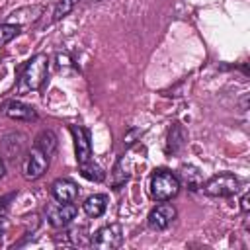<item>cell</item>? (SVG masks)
<instances>
[{
	"instance_id": "23",
	"label": "cell",
	"mask_w": 250,
	"mask_h": 250,
	"mask_svg": "<svg viewBox=\"0 0 250 250\" xmlns=\"http://www.w3.org/2000/svg\"><path fill=\"white\" fill-rule=\"evenodd\" d=\"M6 227H8V223H6V219H4V217H0V236L4 234V230H6Z\"/></svg>"
},
{
	"instance_id": "14",
	"label": "cell",
	"mask_w": 250,
	"mask_h": 250,
	"mask_svg": "<svg viewBox=\"0 0 250 250\" xmlns=\"http://www.w3.org/2000/svg\"><path fill=\"white\" fill-rule=\"evenodd\" d=\"M57 145H59V141H57V135L51 131V129H45V131H41L37 137H35V141H33V146H37L39 150H43L49 158L57 152Z\"/></svg>"
},
{
	"instance_id": "21",
	"label": "cell",
	"mask_w": 250,
	"mask_h": 250,
	"mask_svg": "<svg viewBox=\"0 0 250 250\" xmlns=\"http://www.w3.org/2000/svg\"><path fill=\"white\" fill-rule=\"evenodd\" d=\"M57 62H59V66H62V64L66 66V64H70V59H68V55H61L59 53L57 55Z\"/></svg>"
},
{
	"instance_id": "16",
	"label": "cell",
	"mask_w": 250,
	"mask_h": 250,
	"mask_svg": "<svg viewBox=\"0 0 250 250\" xmlns=\"http://www.w3.org/2000/svg\"><path fill=\"white\" fill-rule=\"evenodd\" d=\"M78 168H80V174H82L86 180H90V182H102V180L105 178V172L102 170L100 164L94 162V158L88 160V162H84V164H78Z\"/></svg>"
},
{
	"instance_id": "20",
	"label": "cell",
	"mask_w": 250,
	"mask_h": 250,
	"mask_svg": "<svg viewBox=\"0 0 250 250\" xmlns=\"http://www.w3.org/2000/svg\"><path fill=\"white\" fill-rule=\"evenodd\" d=\"M141 133H143V131H141V129H131V131H129V133H127V135H125V137H123V143H125V145H127V146H129V145H133V143H135V141H133V139H135V137H139V135H141Z\"/></svg>"
},
{
	"instance_id": "15",
	"label": "cell",
	"mask_w": 250,
	"mask_h": 250,
	"mask_svg": "<svg viewBox=\"0 0 250 250\" xmlns=\"http://www.w3.org/2000/svg\"><path fill=\"white\" fill-rule=\"evenodd\" d=\"M186 145V131L180 123H174L172 129L168 131V141H166V152L176 154L178 150H182V146Z\"/></svg>"
},
{
	"instance_id": "19",
	"label": "cell",
	"mask_w": 250,
	"mask_h": 250,
	"mask_svg": "<svg viewBox=\"0 0 250 250\" xmlns=\"http://www.w3.org/2000/svg\"><path fill=\"white\" fill-rule=\"evenodd\" d=\"M127 180H129V172L127 170L123 172V160H119L115 164L113 172H111V188L113 189H119V186H123Z\"/></svg>"
},
{
	"instance_id": "10",
	"label": "cell",
	"mask_w": 250,
	"mask_h": 250,
	"mask_svg": "<svg viewBox=\"0 0 250 250\" xmlns=\"http://www.w3.org/2000/svg\"><path fill=\"white\" fill-rule=\"evenodd\" d=\"M51 197L57 203H72L78 197V186L68 178H59L51 184Z\"/></svg>"
},
{
	"instance_id": "13",
	"label": "cell",
	"mask_w": 250,
	"mask_h": 250,
	"mask_svg": "<svg viewBox=\"0 0 250 250\" xmlns=\"http://www.w3.org/2000/svg\"><path fill=\"white\" fill-rule=\"evenodd\" d=\"M82 209L88 217H94V219L102 217L107 209V195L105 193H94V195L86 197L84 203H82Z\"/></svg>"
},
{
	"instance_id": "25",
	"label": "cell",
	"mask_w": 250,
	"mask_h": 250,
	"mask_svg": "<svg viewBox=\"0 0 250 250\" xmlns=\"http://www.w3.org/2000/svg\"><path fill=\"white\" fill-rule=\"evenodd\" d=\"M90 2H104V0H90Z\"/></svg>"
},
{
	"instance_id": "24",
	"label": "cell",
	"mask_w": 250,
	"mask_h": 250,
	"mask_svg": "<svg viewBox=\"0 0 250 250\" xmlns=\"http://www.w3.org/2000/svg\"><path fill=\"white\" fill-rule=\"evenodd\" d=\"M4 172H6V168H4V160H2V156H0V180H2Z\"/></svg>"
},
{
	"instance_id": "22",
	"label": "cell",
	"mask_w": 250,
	"mask_h": 250,
	"mask_svg": "<svg viewBox=\"0 0 250 250\" xmlns=\"http://www.w3.org/2000/svg\"><path fill=\"white\" fill-rule=\"evenodd\" d=\"M240 209H242V213H248V209H250V205H248V193L242 195V199H240Z\"/></svg>"
},
{
	"instance_id": "2",
	"label": "cell",
	"mask_w": 250,
	"mask_h": 250,
	"mask_svg": "<svg viewBox=\"0 0 250 250\" xmlns=\"http://www.w3.org/2000/svg\"><path fill=\"white\" fill-rule=\"evenodd\" d=\"M150 197L154 201H170L180 193V180L174 172L166 170V168H158L150 174Z\"/></svg>"
},
{
	"instance_id": "18",
	"label": "cell",
	"mask_w": 250,
	"mask_h": 250,
	"mask_svg": "<svg viewBox=\"0 0 250 250\" xmlns=\"http://www.w3.org/2000/svg\"><path fill=\"white\" fill-rule=\"evenodd\" d=\"M20 31H21V27L16 25V23H10V21L0 23V47L6 45V43H10Z\"/></svg>"
},
{
	"instance_id": "9",
	"label": "cell",
	"mask_w": 250,
	"mask_h": 250,
	"mask_svg": "<svg viewBox=\"0 0 250 250\" xmlns=\"http://www.w3.org/2000/svg\"><path fill=\"white\" fill-rule=\"evenodd\" d=\"M70 133L74 139V152H76V162L84 164L92 160V143H90V133L88 129L80 125H70Z\"/></svg>"
},
{
	"instance_id": "17",
	"label": "cell",
	"mask_w": 250,
	"mask_h": 250,
	"mask_svg": "<svg viewBox=\"0 0 250 250\" xmlns=\"http://www.w3.org/2000/svg\"><path fill=\"white\" fill-rule=\"evenodd\" d=\"M78 2H80V0H57L51 21H59V20H62L64 16H68V14L76 8V4H78Z\"/></svg>"
},
{
	"instance_id": "7",
	"label": "cell",
	"mask_w": 250,
	"mask_h": 250,
	"mask_svg": "<svg viewBox=\"0 0 250 250\" xmlns=\"http://www.w3.org/2000/svg\"><path fill=\"white\" fill-rule=\"evenodd\" d=\"M47 213V221L51 227L55 229H62L66 225H70L78 213V207L74 203H55V205H49L45 209Z\"/></svg>"
},
{
	"instance_id": "1",
	"label": "cell",
	"mask_w": 250,
	"mask_h": 250,
	"mask_svg": "<svg viewBox=\"0 0 250 250\" xmlns=\"http://www.w3.org/2000/svg\"><path fill=\"white\" fill-rule=\"evenodd\" d=\"M47 72H49V57L45 53L33 55L21 68L20 82H18V92L25 94V92L39 90L43 86V82L47 80Z\"/></svg>"
},
{
	"instance_id": "6",
	"label": "cell",
	"mask_w": 250,
	"mask_h": 250,
	"mask_svg": "<svg viewBox=\"0 0 250 250\" xmlns=\"http://www.w3.org/2000/svg\"><path fill=\"white\" fill-rule=\"evenodd\" d=\"M176 215H178V211H176V207L172 203L160 201V205L150 209V213L146 217V225H148L150 230H156V232L158 230H166L176 221Z\"/></svg>"
},
{
	"instance_id": "3",
	"label": "cell",
	"mask_w": 250,
	"mask_h": 250,
	"mask_svg": "<svg viewBox=\"0 0 250 250\" xmlns=\"http://www.w3.org/2000/svg\"><path fill=\"white\" fill-rule=\"evenodd\" d=\"M240 188V182L234 174H229V172H223V174H217L213 178H209L201 189L205 191V195L209 197H230L238 191Z\"/></svg>"
},
{
	"instance_id": "12",
	"label": "cell",
	"mask_w": 250,
	"mask_h": 250,
	"mask_svg": "<svg viewBox=\"0 0 250 250\" xmlns=\"http://www.w3.org/2000/svg\"><path fill=\"white\" fill-rule=\"evenodd\" d=\"M43 14V6H25V8H18L10 14V23H16V25H25V23H31L35 21L39 16Z\"/></svg>"
},
{
	"instance_id": "11",
	"label": "cell",
	"mask_w": 250,
	"mask_h": 250,
	"mask_svg": "<svg viewBox=\"0 0 250 250\" xmlns=\"http://www.w3.org/2000/svg\"><path fill=\"white\" fill-rule=\"evenodd\" d=\"M178 172H180V174H178L180 184L188 186L189 191H197V189L203 186V176H201L199 168H195V166H191V164H182Z\"/></svg>"
},
{
	"instance_id": "4",
	"label": "cell",
	"mask_w": 250,
	"mask_h": 250,
	"mask_svg": "<svg viewBox=\"0 0 250 250\" xmlns=\"http://www.w3.org/2000/svg\"><path fill=\"white\" fill-rule=\"evenodd\" d=\"M123 227L117 225V223H111V225H105L102 229H98L94 234H92V240L90 244L98 250H113V248H119L123 244Z\"/></svg>"
},
{
	"instance_id": "8",
	"label": "cell",
	"mask_w": 250,
	"mask_h": 250,
	"mask_svg": "<svg viewBox=\"0 0 250 250\" xmlns=\"http://www.w3.org/2000/svg\"><path fill=\"white\" fill-rule=\"evenodd\" d=\"M0 109L4 115H8L10 119H16V121H37L39 119L35 107L21 100H8L2 104Z\"/></svg>"
},
{
	"instance_id": "5",
	"label": "cell",
	"mask_w": 250,
	"mask_h": 250,
	"mask_svg": "<svg viewBox=\"0 0 250 250\" xmlns=\"http://www.w3.org/2000/svg\"><path fill=\"white\" fill-rule=\"evenodd\" d=\"M49 156L39 150L37 146H31V150L25 152V158H23V164H21V172H23V178L25 180H39L47 168H49Z\"/></svg>"
}]
</instances>
